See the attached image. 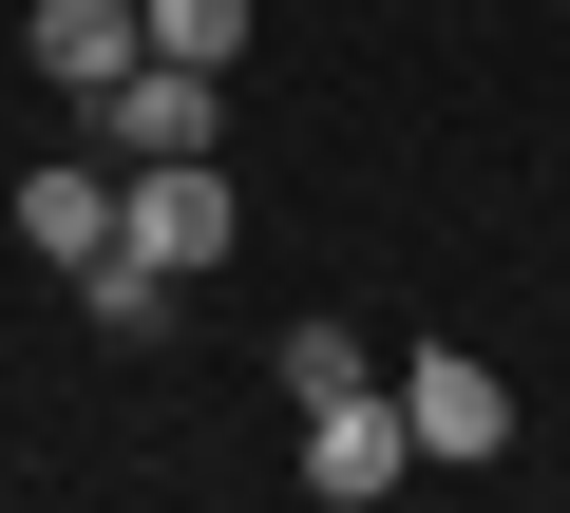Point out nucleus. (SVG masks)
<instances>
[{
    "instance_id": "obj_1",
    "label": "nucleus",
    "mask_w": 570,
    "mask_h": 513,
    "mask_svg": "<svg viewBox=\"0 0 570 513\" xmlns=\"http://www.w3.org/2000/svg\"><path fill=\"white\" fill-rule=\"evenodd\" d=\"M115 209H134L115 247H153L171 286H209V267H228V228H247V190H228L209 152H171V171H115Z\"/></svg>"
},
{
    "instance_id": "obj_2",
    "label": "nucleus",
    "mask_w": 570,
    "mask_h": 513,
    "mask_svg": "<svg viewBox=\"0 0 570 513\" xmlns=\"http://www.w3.org/2000/svg\"><path fill=\"white\" fill-rule=\"evenodd\" d=\"M209 134H228V77H209V58H134V77L96 96V152H115V171H171V152H209Z\"/></svg>"
},
{
    "instance_id": "obj_3",
    "label": "nucleus",
    "mask_w": 570,
    "mask_h": 513,
    "mask_svg": "<svg viewBox=\"0 0 570 513\" xmlns=\"http://www.w3.org/2000/svg\"><path fill=\"white\" fill-rule=\"evenodd\" d=\"M134 58H153V20H134V0H39V20H20V77H58L77 115H96Z\"/></svg>"
},
{
    "instance_id": "obj_4",
    "label": "nucleus",
    "mask_w": 570,
    "mask_h": 513,
    "mask_svg": "<svg viewBox=\"0 0 570 513\" xmlns=\"http://www.w3.org/2000/svg\"><path fill=\"white\" fill-rule=\"evenodd\" d=\"M400 418H419V456H513V381H494V362H456V343H419V362H400Z\"/></svg>"
},
{
    "instance_id": "obj_5",
    "label": "nucleus",
    "mask_w": 570,
    "mask_h": 513,
    "mask_svg": "<svg viewBox=\"0 0 570 513\" xmlns=\"http://www.w3.org/2000/svg\"><path fill=\"white\" fill-rule=\"evenodd\" d=\"M400 475H419L400 381H362V399H324V418H305V494H400Z\"/></svg>"
},
{
    "instance_id": "obj_6",
    "label": "nucleus",
    "mask_w": 570,
    "mask_h": 513,
    "mask_svg": "<svg viewBox=\"0 0 570 513\" xmlns=\"http://www.w3.org/2000/svg\"><path fill=\"white\" fill-rule=\"evenodd\" d=\"M115 152H58V171H20V247H58V267H115Z\"/></svg>"
},
{
    "instance_id": "obj_7",
    "label": "nucleus",
    "mask_w": 570,
    "mask_h": 513,
    "mask_svg": "<svg viewBox=\"0 0 570 513\" xmlns=\"http://www.w3.org/2000/svg\"><path fill=\"white\" fill-rule=\"evenodd\" d=\"M266 362H285V399H305V418H324V399H362V381H381V343H362V324H285V343H266Z\"/></svg>"
},
{
    "instance_id": "obj_8",
    "label": "nucleus",
    "mask_w": 570,
    "mask_h": 513,
    "mask_svg": "<svg viewBox=\"0 0 570 513\" xmlns=\"http://www.w3.org/2000/svg\"><path fill=\"white\" fill-rule=\"evenodd\" d=\"M77 305H96V324H115V343H153V324H171V305H190V286H171V267H153V247H115V267H77Z\"/></svg>"
},
{
    "instance_id": "obj_9",
    "label": "nucleus",
    "mask_w": 570,
    "mask_h": 513,
    "mask_svg": "<svg viewBox=\"0 0 570 513\" xmlns=\"http://www.w3.org/2000/svg\"><path fill=\"white\" fill-rule=\"evenodd\" d=\"M134 20H153V58H209V77L247 58V0H134Z\"/></svg>"
},
{
    "instance_id": "obj_10",
    "label": "nucleus",
    "mask_w": 570,
    "mask_h": 513,
    "mask_svg": "<svg viewBox=\"0 0 570 513\" xmlns=\"http://www.w3.org/2000/svg\"><path fill=\"white\" fill-rule=\"evenodd\" d=\"M0 228H20V171H0Z\"/></svg>"
},
{
    "instance_id": "obj_11",
    "label": "nucleus",
    "mask_w": 570,
    "mask_h": 513,
    "mask_svg": "<svg viewBox=\"0 0 570 513\" xmlns=\"http://www.w3.org/2000/svg\"><path fill=\"white\" fill-rule=\"evenodd\" d=\"M0 77H20V39H0Z\"/></svg>"
}]
</instances>
